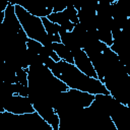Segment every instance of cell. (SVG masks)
Returning <instances> with one entry per match:
<instances>
[{"mask_svg":"<svg viewBox=\"0 0 130 130\" xmlns=\"http://www.w3.org/2000/svg\"><path fill=\"white\" fill-rule=\"evenodd\" d=\"M45 65H47L52 72L67 84L69 88L87 91L92 94L109 93L105 84L99 79L83 73L74 63H69L64 60L56 62L51 57L42 58Z\"/></svg>","mask_w":130,"mask_h":130,"instance_id":"obj_1","label":"cell"},{"mask_svg":"<svg viewBox=\"0 0 130 130\" xmlns=\"http://www.w3.org/2000/svg\"><path fill=\"white\" fill-rule=\"evenodd\" d=\"M15 6V13L19 19V22L26 32L29 39L39 41L40 43H44L48 38L49 34L46 31L42 17L36 16L25 10L22 6L14 5Z\"/></svg>","mask_w":130,"mask_h":130,"instance_id":"obj_2","label":"cell"},{"mask_svg":"<svg viewBox=\"0 0 130 130\" xmlns=\"http://www.w3.org/2000/svg\"><path fill=\"white\" fill-rule=\"evenodd\" d=\"M113 44L110 47L118 55L130 75V18L126 20L122 29L113 34Z\"/></svg>","mask_w":130,"mask_h":130,"instance_id":"obj_3","label":"cell"},{"mask_svg":"<svg viewBox=\"0 0 130 130\" xmlns=\"http://www.w3.org/2000/svg\"><path fill=\"white\" fill-rule=\"evenodd\" d=\"M1 102H2L1 108H3L5 111L12 114L21 115V114L35 112V108L28 96L15 93L5 98Z\"/></svg>","mask_w":130,"mask_h":130,"instance_id":"obj_4","label":"cell"},{"mask_svg":"<svg viewBox=\"0 0 130 130\" xmlns=\"http://www.w3.org/2000/svg\"><path fill=\"white\" fill-rule=\"evenodd\" d=\"M73 58H74V64L83 73H85L88 76L98 78V74L93 67V64L83 49H79L73 52Z\"/></svg>","mask_w":130,"mask_h":130,"instance_id":"obj_5","label":"cell"},{"mask_svg":"<svg viewBox=\"0 0 130 130\" xmlns=\"http://www.w3.org/2000/svg\"><path fill=\"white\" fill-rule=\"evenodd\" d=\"M78 19L81 25L86 29H94L98 27L96 21V10L80 8L78 10Z\"/></svg>","mask_w":130,"mask_h":130,"instance_id":"obj_6","label":"cell"},{"mask_svg":"<svg viewBox=\"0 0 130 130\" xmlns=\"http://www.w3.org/2000/svg\"><path fill=\"white\" fill-rule=\"evenodd\" d=\"M59 35L61 38V43L64 44L70 51H72V53L79 49H82L80 42L78 41V39L76 38V36L73 34L72 30L69 31V30H66L65 28L61 27Z\"/></svg>","mask_w":130,"mask_h":130,"instance_id":"obj_7","label":"cell"},{"mask_svg":"<svg viewBox=\"0 0 130 130\" xmlns=\"http://www.w3.org/2000/svg\"><path fill=\"white\" fill-rule=\"evenodd\" d=\"M50 20H52V21H54V22H56V23H58L61 27H63V28H65L66 30H69V31H71L73 28H74V23L68 18V16L66 15V13L64 12V10L63 11H59V12H52L51 14H49L48 16H47Z\"/></svg>","mask_w":130,"mask_h":130,"instance_id":"obj_8","label":"cell"},{"mask_svg":"<svg viewBox=\"0 0 130 130\" xmlns=\"http://www.w3.org/2000/svg\"><path fill=\"white\" fill-rule=\"evenodd\" d=\"M53 49L59 56L61 60H64L69 63H74V58H73V53L70 51L64 44L62 43H54L53 44Z\"/></svg>","mask_w":130,"mask_h":130,"instance_id":"obj_9","label":"cell"},{"mask_svg":"<svg viewBox=\"0 0 130 130\" xmlns=\"http://www.w3.org/2000/svg\"><path fill=\"white\" fill-rule=\"evenodd\" d=\"M69 1L70 0H48V4L54 12H59L65 10Z\"/></svg>","mask_w":130,"mask_h":130,"instance_id":"obj_10","label":"cell"},{"mask_svg":"<svg viewBox=\"0 0 130 130\" xmlns=\"http://www.w3.org/2000/svg\"><path fill=\"white\" fill-rule=\"evenodd\" d=\"M98 37H99L100 41H102L103 43H105L108 46H111L113 44L114 39H113V34H112L111 30H108V29H98Z\"/></svg>","mask_w":130,"mask_h":130,"instance_id":"obj_11","label":"cell"},{"mask_svg":"<svg viewBox=\"0 0 130 130\" xmlns=\"http://www.w3.org/2000/svg\"><path fill=\"white\" fill-rule=\"evenodd\" d=\"M17 81L21 84L28 85V68H19L16 70Z\"/></svg>","mask_w":130,"mask_h":130,"instance_id":"obj_12","label":"cell"},{"mask_svg":"<svg viewBox=\"0 0 130 130\" xmlns=\"http://www.w3.org/2000/svg\"><path fill=\"white\" fill-rule=\"evenodd\" d=\"M13 88H14V93H16V94H20V95H24V96L28 95V85L21 84L17 81L15 83H13Z\"/></svg>","mask_w":130,"mask_h":130,"instance_id":"obj_13","label":"cell"},{"mask_svg":"<svg viewBox=\"0 0 130 130\" xmlns=\"http://www.w3.org/2000/svg\"><path fill=\"white\" fill-rule=\"evenodd\" d=\"M110 1H111V2H112V3H115V2H117V1H118V0H110Z\"/></svg>","mask_w":130,"mask_h":130,"instance_id":"obj_14","label":"cell"}]
</instances>
